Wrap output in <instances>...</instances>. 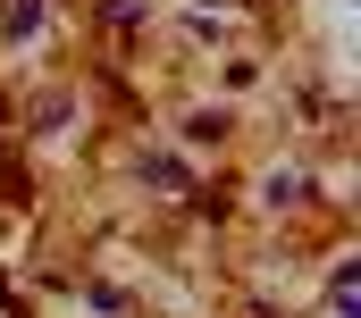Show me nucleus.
Masks as SVG:
<instances>
[{
    "label": "nucleus",
    "mask_w": 361,
    "mask_h": 318,
    "mask_svg": "<svg viewBox=\"0 0 361 318\" xmlns=\"http://www.w3.org/2000/svg\"><path fill=\"white\" fill-rule=\"evenodd\" d=\"M143 184H152V193H185L193 176H185V159H143Z\"/></svg>",
    "instance_id": "obj_1"
},
{
    "label": "nucleus",
    "mask_w": 361,
    "mask_h": 318,
    "mask_svg": "<svg viewBox=\"0 0 361 318\" xmlns=\"http://www.w3.org/2000/svg\"><path fill=\"white\" fill-rule=\"evenodd\" d=\"M34 25H42V0H8V25H0V34H8V42H25Z\"/></svg>",
    "instance_id": "obj_2"
},
{
    "label": "nucleus",
    "mask_w": 361,
    "mask_h": 318,
    "mask_svg": "<svg viewBox=\"0 0 361 318\" xmlns=\"http://www.w3.org/2000/svg\"><path fill=\"white\" fill-rule=\"evenodd\" d=\"M135 17H143V0H101V25H109V34H126Z\"/></svg>",
    "instance_id": "obj_3"
}]
</instances>
